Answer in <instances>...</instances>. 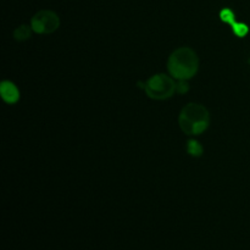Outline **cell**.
<instances>
[{"label": "cell", "instance_id": "obj_1", "mask_svg": "<svg viewBox=\"0 0 250 250\" xmlns=\"http://www.w3.org/2000/svg\"><path fill=\"white\" fill-rule=\"evenodd\" d=\"M199 61L198 56L190 48L183 46L171 54L167 67L171 76L177 80H189L197 73Z\"/></svg>", "mask_w": 250, "mask_h": 250}, {"label": "cell", "instance_id": "obj_2", "mask_svg": "<svg viewBox=\"0 0 250 250\" xmlns=\"http://www.w3.org/2000/svg\"><path fill=\"white\" fill-rule=\"evenodd\" d=\"M210 122L209 111L200 104H188L181 111L178 124L186 134L197 136L208 128Z\"/></svg>", "mask_w": 250, "mask_h": 250}, {"label": "cell", "instance_id": "obj_3", "mask_svg": "<svg viewBox=\"0 0 250 250\" xmlns=\"http://www.w3.org/2000/svg\"><path fill=\"white\" fill-rule=\"evenodd\" d=\"M144 89H146L148 97L151 99L165 100L172 97L175 90L177 89V84L168 76L155 75L150 80L146 81Z\"/></svg>", "mask_w": 250, "mask_h": 250}, {"label": "cell", "instance_id": "obj_4", "mask_svg": "<svg viewBox=\"0 0 250 250\" xmlns=\"http://www.w3.org/2000/svg\"><path fill=\"white\" fill-rule=\"evenodd\" d=\"M59 26H60V19L55 12L50 10H41L32 17L31 27L37 33H53L59 28Z\"/></svg>", "mask_w": 250, "mask_h": 250}, {"label": "cell", "instance_id": "obj_5", "mask_svg": "<svg viewBox=\"0 0 250 250\" xmlns=\"http://www.w3.org/2000/svg\"><path fill=\"white\" fill-rule=\"evenodd\" d=\"M0 93H1L2 99L5 100L9 104H14L19 100L20 98V93L19 89H17L16 85L14 84L10 81H4L0 85Z\"/></svg>", "mask_w": 250, "mask_h": 250}, {"label": "cell", "instance_id": "obj_6", "mask_svg": "<svg viewBox=\"0 0 250 250\" xmlns=\"http://www.w3.org/2000/svg\"><path fill=\"white\" fill-rule=\"evenodd\" d=\"M14 37L17 41H26L31 37V28L26 24H22L19 28H16V31L14 32Z\"/></svg>", "mask_w": 250, "mask_h": 250}, {"label": "cell", "instance_id": "obj_7", "mask_svg": "<svg viewBox=\"0 0 250 250\" xmlns=\"http://www.w3.org/2000/svg\"><path fill=\"white\" fill-rule=\"evenodd\" d=\"M187 151L188 154H190L192 156H200L203 154V146H200L199 142L189 141L188 142Z\"/></svg>", "mask_w": 250, "mask_h": 250}, {"label": "cell", "instance_id": "obj_8", "mask_svg": "<svg viewBox=\"0 0 250 250\" xmlns=\"http://www.w3.org/2000/svg\"><path fill=\"white\" fill-rule=\"evenodd\" d=\"M231 26H232V31H233V33L236 34L237 37H239V38H243V37H246L247 33H248V31H249L248 26H247L246 23L234 22V23L231 24Z\"/></svg>", "mask_w": 250, "mask_h": 250}, {"label": "cell", "instance_id": "obj_9", "mask_svg": "<svg viewBox=\"0 0 250 250\" xmlns=\"http://www.w3.org/2000/svg\"><path fill=\"white\" fill-rule=\"evenodd\" d=\"M220 19H221V21L226 22V23H229V24H233L234 22H236V20H234V14L233 11H232L231 9H222L221 11H220Z\"/></svg>", "mask_w": 250, "mask_h": 250}, {"label": "cell", "instance_id": "obj_10", "mask_svg": "<svg viewBox=\"0 0 250 250\" xmlns=\"http://www.w3.org/2000/svg\"><path fill=\"white\" fill-rule=\"evenodd\" d=\"M177 90L178 93H186L188 90V84L187 83H186V81L185 80H181L180 81V83H178L177 84Z\"/></svg>", "mask_w": 250, "mask_h": 250}, {"label": "cell", "instance_id": "obj_11", "mask_svg": "<svg viewBox=\"0 0 250 250\" xmlns=\"http://www.w3.org/2000/svg\"><path fill=\"white\" fill-rule=\"evenodd\" d=\"M249 63H250V60H249Z\"/></svg>", "mask_w": 250, "mask_h": 250}]
</instances>
